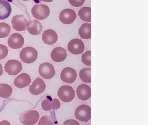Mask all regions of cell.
<instances>
[{"instance_id": "obj_1", "label": "cell", "mask_w": 148, "mask_h": 125, "mask_svg": "<svg viewBox=\"0 0 148 125\" xmlns=\"http://www.w3.org/2000/svg\"><path fill=\"white\" fill-rule=\"evenodd\" d=\"M20 57L23 62L26 64H31L37 60L38 52L34 48L27 47L21 50L20 54Z\"/></svg>"}, {"instance_id": "obj_12", "label": "cell", "mask_w": 148, "mask_h": 125, "mask_svg": "<svg viewBox=\"0 0 148 125\" xmlns=\"http://www.w3.org/2000/svg\"><path fill=\"white\" fill-rule=\"evenodd\" d=\"M77 77V72L73 68L71 67L65 68L60 73L61 80L66 83H73L76 80Z\"/></svg>"}, {"instance_id": "obj_8", "label": "cell", "mask_w": 148, "mask_h": 125, "mask_svg": "<svg viewBox=\"0 0 148 125\" xmlns=\"http://www.w3.org/2000/svg\"><path fill=\"white\" fill-rule=\"evenodd\" d=\"M77 18V15L74 10L70 8H66L61 11L60 14V21L65 25L72 24Z\"/></svg>"}, {"instance_id": "obj_4", "label": "cell", "mask_w": 148, "mask_h": 125, "mask_svg": "<svg viewBox=\"0 0 148 125\" xmlns=\"http://www.w3.org/2000/svg\"><path fill=\"white\" fill-rule=\"evenodd\" d=\"M58 95L62 101L69 102L72 101L75 97V91L70 86H62L59 89Z\"/></svg>"}, {"instance_id": "obj_30", "label": "cell", "mask_w": 148, "mask_h": 125, "mask_svg": "<svg viewBox=\"0 0 148 125\" xmlns=\"http://www.w3.org/2000/svg\"><path fill=\"white\" fill-rule=\"evenodd\" d=\"M64 125H79V123L74 120L69 119L64 122Z\"/></svg>"}, {"instance_id": "obj_24", "label": "cell", "mask_w": 148, "mask_h": 125, "mask_svg": "<svg viewBox=\"0 0 148 125\" xmlns=\"http://www.w3.org/2000/svg\"><path fill=\"white\" fill-rule=\"evenodd\" d=\"M91 72L90 68H84L80 70L79 76L81 80L85 83H90L91 82Z\"/></svg>"}, {"instance_id": "obj_11", "label": "cell", "mask_w": 148, "mask_h": 125, "mask_svg": "<svg viewBox=\"0 0 148 125\" xmlns=\"http://www.w3.org/2000/svg\"><path fill=\"white\" fill-rule=\"evenodd\" d=\"M25 42L24 37L21 34L18 33L13 34L8 38V46L14 49L21 48Z\"/></svg>"}, {"instance_id": "obj_33", "label": "cell", "mask_w": 148, "mask_h": 125, "mask_svg": "<svg viewBox=\"0 0 148 125\" xmlns=\"http://www.w3.org/2000/svg\"><path fill=\"white\" fill-rule=\"evenodd\" d=\"M21 1H29V0H21Z\"/></svg>"}, {"instance_id": "obj_9", "label": "cell", "mask_w": 148, "mask_h": 125, "mask_svg": "<svg viewBox=\"0 0 148 125\" xmlns=\"http://www.w3.org/2000/svg\"><path fill=\"white\" fill-rule=\"evenodd\" d=\"M67 48L71 53L73 55H79L84 52L85 46L84 42L81 39H74L69 41Z\"/></svg>"}, {"instance_id": "obj_15", "label": "cell", "mask_w": 148, "mask_h": 125, "mask_svg": "<svg viewBox=\"0 0 148 125\" xmlns=\"http://www.w3.org/2000/svg\"><path fill=\"white\" fill-rule=\"evenodd\" d=\"M76 92L79 99L82 101L87 100L91 96L90 87L86 84H82L79 86Z\"/></svg>"}, {"instance_id": "obj_21", "label": "cell", "mask_w": 148, "mask_h": 125, "mask_svg": "<svg viewBox=\"0 0 148 125\" xmlns=\"http://www.w3.org/2000/svg\"><path fill=\"white\" fill-rule=\"evenodd\" d=\"M79 34L82 39H89L91 38V24L84 23L79 30Z\"/></svg>"}, {"instance_id": "obj_20", "label": "cell", "mask_w": 148, "mask_h": 125, "mask_svg": "<svg viewBox=\"0 0 148 125\" xmlns=\"http://www.w3.org/2000/svg\"><path fill=\"white\" fill-rule=\"evenodd\" d=\"M27 29L28 32L32 35H37L41 32L43 26L39 21L34 20L29 22Z\"/></svg>"}, {"instance_id": "obj_5", "label": "cell", "mask_w": 148, "mask_h": 125, "mask_svg": "<svg viewBox=\"0 0 148 125\" xmlns=\"http://www.w3.org/2000/svg\"><path fill=\"white\" fill-rule=\"evenodd\" d=\"M39 118V113L38 111L30 110L21 115L20 120L24 125H34L38 122Z\"/></svg>"}, {"instance_id": "obj_3", "label": "cell", "mask_w": 148, "mask_h": 125, "mask_svg": "<svg viewBox=\"0 0 148 125\" xmlns=\"http://www.w3.org/2000/svg\"><path fill=\"white\" fill-rule=\"evenodd\" d=\"M32 13L35 19L43 20L45 19L50 15V8L44 4L36 5L32 8Z\"/></svg>"}, {"instance_id": "obj_32", "label": "cell", "mask_w": 148, "mask_h": 125, "mask_svg": "<svg viewBox=\"0 0 148 125\" xmlns=\"http://www.w3.org/2000/svg\"><path fill=\"white\" fill-rule=\"evenodd\" d=\"M40 1H44V2H51L53 1V0H40Z\"/></svg>"}, {"instance_id": "obj_6", "label": "cell", "mask_w": 148, "mask_h": 125, "mask_svg": "<svg viewBox=\"0 0 148 125\" xmlns=\"http://www.w3.org/2000/svg\"><path fill=\"white\" fill-rule=\"evenodd\" d=\"M5 71L10 75H16L22 70V66L21 62L17 60H10L5 65Z\"/></svg>"}, {"instance_id": "obj_2", "label": "cell", "mask_w": 148, "mask_h": 125, "mask_svg": "<svg viewBox=\"0 0 148 125\" xmlns=\"http://www.w3.org/2000/svg\"><path fill=\"white\" fill-rule=\"evenodd\" d=\"M74 115L79 120L87 122L91 118V108L86 105H80L76 108Z\"/></svg>"}, {"instance_id": "obj_16", "label": "cell", "mask_w": 148, "mask_h": 125, "mask_svg": "<svg viewBox=\"0 0 148 125\" xmlns=\"http://www.w3.org/2000/svg\"><path fill=\"white\" fill-rule=\"evenodd\" d=\"M32 81L31 77L25 73H22L16 77L14 80V85L19 88H23L28 86Z\"/></svg>"}, {"instance_id": "obj_26", "label": "cell", "mask_w": 148, "mask_h": 125, "mask_svg": "<svg viewBox=\"0 0 148 125\" xmlns=\"http://www.w3.org/2000/svg\"><path fill=\"white\" fill-rule=\"evenodd\" d=\"M55 121L51 116L45 115L42 116L38 123V125H54Z\"/></svg>"}, {"instance_id": "obj_10", "label": "cell", "mask_w": 148, "mask_h": 125, "mask_svg": "<svg viewBox=\"0 0 148 125\" xmlns=\"http://www.w3.org/2000/svg\"><path fill=\"white\" fill-rule=\"evenodd\" d=\"M13 28L18 32H21L26 29L28 21L22 15L14 16L12 20Z\"/></svg>"}, {"instance_id": "obj_23", "label": "cell", "mask_w": 148, "mask_h": 125, "mask_svg": "<svg viewBox=\"0 0 148 125\" xmlns=\"http://www.w3.org/2000/svg\"><path fill=\"white\" fill-rule=\"evenodd\" d=\"M12 88L7 84H0V97L5 99L9 98L12 93Z\"/></svg>"}, {"instance_id": "obj_19", "label": "cell", "mask_w": 148, "mask_h": 125, "mask_svg": "<svg viewBox=\"0 0 148 125\" xmlns=\"http://www.w3.org/2000/svg\"><path fill=\"white\" fill-rule=\"evenodd\" d=\"M12 7L6 0H0V20H5L10 16Z\"/></svg>"}, {"instance_id": "obj_28", "label": "cell", "mask_w": 148, "mask_h": 125, "mask_svg": "<svg viewBox=\"0 0 148 125\" xmlns=\"http://www.w3.org/2000/svg\"><path fill=\"white\" fill-rule=\"evenodd\" d=\"M8 53V50L7 47L4 45L0 44V60L5 58Z\"/></svg>"}, {"instance_id": "obj_17", "label": "cell", "mask_w": 148, "mask_h": 125, "mask_svg": "<svg viewBox=\"0 0 148 125\" xmlns=\"http://www.w3.org/2000/svg\"><path fill=\"white\" fill-rule=\"evenodd\" d=\"M66 51L64 48L58 47L52 51L51 56L52 59L56 62H61L65 60L66 58Z\"/></svg>"}, {"instance_id": "obj_31", "label": "cell", "mask_w": 148, "mask_h": 125, "mask_svg": "<svg viewBox=\"0 0 148 125\" xmlns=\"http://www.w3.org/2000/svg\"><path fill=\"white\" fill-rule=\"evenodd\" d=\"M3 73V68L2 65L0 63V77L2 75Z\"/></svg>"}, {"instance_id": "obj_14", "label": "cell", "mask_w": 148, "mask_h": 125, "mask_svg": "<svg viewBox=\"0 0 148 125\" xmlns=\"http://www.w3.org/2000/svg\"><path fill=\"white\" fill-rule=\"evenodd\" d=\"M42 109L46 111L57 110L60 107V102L58 99H52L51 96H47V99H44L41 102Z\"/></svg>"}, {"instance_id": "obj_22", "label": "cell", "mask_w": 148, "mask_h": 125, "mask_svg": "<svg viewBox=\"0 0 148 125\" xmlns=\"http://www.w3.org/2000/svg\"><path fill=\"white\" fill-rule=\"evenodd\" d=\"M91 8L90 7H83L79 11L78 15L83 21L91 22Z\"/></svg>"}, {"instance_id": "obj_27", "label": "cell", "mask_w": 148, "mask_h": 125, "mask_svg": "<svg viewBox=\"0 0 148 125\" xmlns=\"http://www.w3.org/2000/svg\"><path fill=\"white\" fill-rule=\"evenodd\" d=\"M91 51H86L84 54L82 55V57H81V60L85 65L88 66H91Z\"/></svg>"}, {"instance_id": "obj_18", "label": "cell", "mask_w": 148, "mask_h": 125, "mask_svg": "<svg viewBox=\"0 0 148 125\" xmlns=\"http://www.w3.org/2000/svg\"><path fill=\"white\" fill-rule=\"evenodd\" d=\"M42 39L45 44L48 45H52L58 41V35L54 30L48 29L45 31L43 33Z\"/></svg>"}, {"instance_id": "obj_13", "label": "cell", "mask_w": 148, "mask_h": 125, "mask_svg": "<svg viewBox=\"0 0 148 125\" xmlns=\"http://www.w3.org/2000/svg\"><path fill=\"white\" fill-rule=\"evenodd\" d=\"M46 86L44 81L38 78L33 82L29 87V92L33 95H39L45 90Z\"/></svg>"}, {"instance_id": "obj_25", "label": "cell", "mask_w": 148, "mask_h": 125, "mask_svg": "<svg viewBox=\"0 0 148 125\" xmlns=\"http://www.w3.org/2000/svg\"><path fill=\"white\" fill-rule=\"evenodd\" d=\"M11 32V27L5 22L0 23V39L8 37Z\"/></svg>"}, {"instance_id": "obj_7", "label": "cell", "mask_w": 148, "mask_h": 125, "mask_svg": "<svg viewBox=\"0 0 148 125\" xmlns=\"http://www.w3.org/2000/svg\"><path fill=\"white\" fill-rule=\"evenodd\" d=\"M38 71L40 76L46 79H52L56 73L53 66L48 62L41 64L39 68Z\"/></svg>"}, {"instance_id": "obj_29", "label": "cell", "mask_w": 148, "mask_h": 125, "mask_svg": "<svg viewBox=\"0 0 148 125\" xmlns=\"http://www.w3.org/2000/svg\"><path fill=\"white\" fill-rule=\"evenodd\" d=\"M69 3L73 6L79 7L81 6L84 3L85 0H68Z\"/></svg>"}]
</instances>
